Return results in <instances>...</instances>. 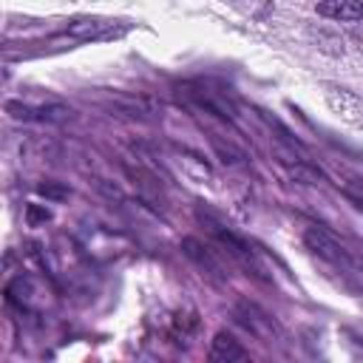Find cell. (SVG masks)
I'll return each instance as SVG.
<instances>
[{"label":"cell","mask_w":363,"mask_h":363,"mask_svg":"<svg viewBox=\"0 0 363 363\" xmlns=\"http://www.w3.org/2000/svg\"><path fill=\"white\" fill-rule=\"evenodd\" d=\"M182 247H184V252H187V255H190L207 275H213V278H221V275H224L218 258L213 255V250H210L207 244H201V241H196V238H184Z\"/></svg>","instance_id":"cell-7"},{"label":"cell","mask_w":363,"mask_h":363,"mask_svg":"<svg viewBox=\"0 0 363 363\" xmlns=\"http://www.w3.org/2000/svg\"><path fill=\"white\" fill-rule=\"evenodd\" d=\"M323 99H326L329 111L337 119H343L349 125H363V99L354 91H349L343 85H335V82H326L323 85Z\"/></svg>","instance_id":"cell-2"},{"label":"cell","mask_w":363,"mask_h":363,"mask_svg":"<svg viewBox=\"0 0 363 363\" xmlns=\"http://www.w3.org/2000/svg\"><path fill=\"white\" fill-rule=\"evenodd\" d=\"M235 318H238V320H241L252 335H258V337H272V332H275L272 318H269L267 312H261L255 303L241 301V303H238V309H235Z\"/></svg>","instance_id":"cell-4"},{"label":"cell","mask_w":363,"mask_h":363,"mask_svg":"<svg viewBox=\"0 0 363 363\" xmlns=\"http://www.w3.org/2000/svg\"><path fill=\"white\" fill-rule=\"evenodd\" d=\"M6 111L11 113V116H17V119H37V122H57V119H65V116H71V111L68 108H62V105H40V108H31V105H17V102H9L6 105Z\"/></svg>","instance_id":"cell-6"},{"label":"cell","mask_w":363,"mask_h":363,"mask_svg":"<svg viewBox=\"0 0 363 363\" xmlns=\"http://www.w3.org/2000/svg\"><path fill=\"white\" fill-rule=\"evenodd\" d=\"M315 9L320 17L340 20V23H360L363 20V0H318Z\"/></svg>","instance_id":"cell-3"},{"label":"cell","mask_w":363,"mask_h":363,"mask_svg":"<svg viewBox=\"0 0 363 363\" xmlns=\"http://www.w3.org/2000/svg\"><path fill=\"white\" fill-rule=\"evenodd\" d=\"M130 31L128 20H113V17H74L65 26V34L74 43H108L119 40Z\"/></svg>","instance_id":"cell-1"},{"label":"cell","mask_w":363,"mask_h":363,"mask_svg":"<svg viewBox=\"0 0 363 363\" xmlns=\"http://www.w3.org/2000/svg\"><path fill=\"white\" fill-rule=\"evenodd\" d=\"M213 363H235V360H247L250 352L230 335V332H218L213 337V346H210V354H207Z\"/></svg>","instance_id":"cell-5"},{"label":"cell","mask_w":363,"mask_h":363,"mask_svg":"<svg viewBox=\"0 0 363 363\" xmlns=\"http://www.w3.org/2000/svg\"><path fill=\"white\" fill-rule=\"evenodd\" d=\"M221 3L235 9L238 14H244L250 20H267L272 11V0H221Z\"/></svg>","instance_id":"cell-8"},{"label":"cell","mask_w":363,"mask_h":363,"mask_svg":"<svg viewBox=\"0 0 363 363\" xmlns=\"http://www.w3.org/2000/svg\"><path fill=\"white\" fill-rule=\"evenodd\" d=\"M337 187H340V193H343L357 210H363V179H360V176H340Z\"/></svg>","instance_id":"cell-9"}]
</instances>
